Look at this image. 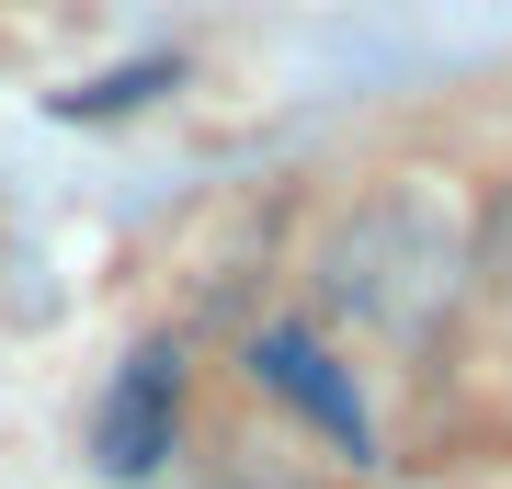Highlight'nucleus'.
<instances>
[{"instance_id": "1", "label": "nucleus", "mask_w": 512, "mask_h": 489, "mask_svg": "<svg viewBox=\"0 0 512 489\" xmlns=\"http://www.w3.org/2000/svg\"><path fill=\"white\" fill-rule=\"evenodd\" d=\"M456 273H467V239L433 217L421 194H376L365 217L330 239V308H353L365 330H433L456 308Z\"/></svg>"}, {"instance_id": "2", "label": "nucleus", "mask_w": 512, "mask_h": 489, "mask_svg": "<svg viewBox=\"0 0 512 489\" xmlns=\"http://www.w3.org/2000/svg\"><path fill=\"white\" fill-rule=\"evenodd\" d=\"M251 376L274 387V399H296V410H308L342 455H365V399L330 376V353L308 342V330H262V342H251Z\"/></svg>"}, {"instance_id": "3", "label": "nucleus", "mask_w": 512, "mask_h": 489, "mask_svg": "<svg viewBox=\"0 0 512 489\" xmlns=\"http://www.w3.org/2000/svg\"><path fill=\"white\" fill-rule=\"evenodd\" d=\"M171 410H183V364H171V353H137L126 387L103 399V467L114 478H148L171 455Z\"/></svg>"}, {"instance_id": "4", "label": "nucleus", "mask_w": 512, "mask_h": 489, "mask_svg": "<svg viewBox=\"0 0 512 489\" xmlns=\"http://www.w3.org/2000/svg\"><path fill=\"white\" fill-rule=\"evenodd\" d=\"M478 273H490V285L512 296V194L490 205V228H478Z\"/></svg>"}]
</instances>
